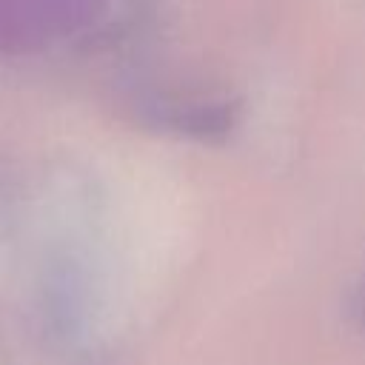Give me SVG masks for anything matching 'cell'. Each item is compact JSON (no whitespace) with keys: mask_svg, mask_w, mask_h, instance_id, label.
Masks as SVG:
<instances>
[{"mask_svg":"<svg viewBox=\"0 0 365 365\" xmlns=\"http://www.w3.org/2000/svg\"><path fill=\"white\" fill-rule=\"evenodd\" d=\"M83 0H0V51H31L66 34Z\"/></svg>","mask_w":365,"mask_h":365,"instance_id":"cell-1","label":"cell"}]
</instances>
